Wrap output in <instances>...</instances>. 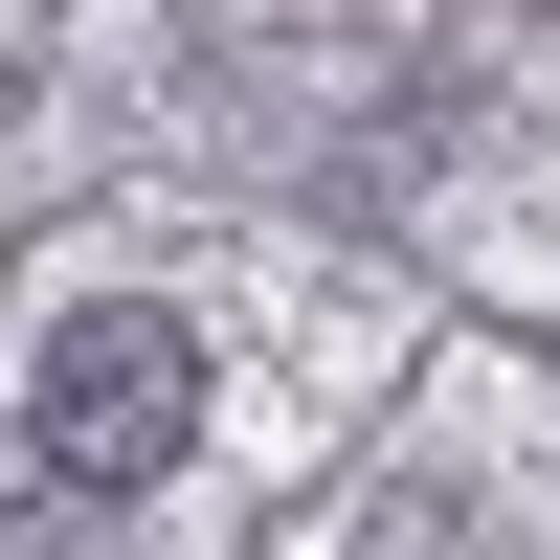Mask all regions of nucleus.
<instances>
[{"instance_id":"nucleus-1","label":"nucleus","mask_w":560,"mask_h":560,"mask_svg":"<svg viewBox=\"0 0 560 560\" xmlns=\"http://www.w3.org/2000/svg\"><path fill=\"white\" fill-rule=\"evenodd\" d=\"M179 427H202V337H179L158 292H90L68 337H45V382H23L45 493H158V471H179Z\"/></svg>"}]
</instances>
